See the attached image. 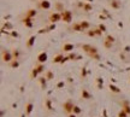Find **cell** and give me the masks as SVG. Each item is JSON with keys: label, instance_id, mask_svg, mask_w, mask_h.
<instances>
[{"label": "cell", "instance_id": "obj_12", "mask_svg": "<svg viewBox=\"0 0 130 117\" xmlns=\"http://www.w3.org/2000/svg\"><path fill=\"white\" fill-rule=\"evenodd\" d=\"M34 15H36V11H35V10H29L28 16H29V17H31V16H34Z\"/></svg>", "mask_w": 130, "mask_h": 117}, {"label": "cell", "instance_id": "obj_7", "mask_svg": "<svg viewBox=\"0 0 130 117\" xmlns=\"http://www.w3.org/2000/svg\"><path fill=\"white\" fill-rule=\"evenodd\" d=\"M122 109H123V110H124L128 115H130V106H129V104H128V103H124V106H123Z\"/></svg>", "mask_w": 130, "mask_h": 117}, {"label": "cell", "instance_id": "obj_6", "mask_svg": "<svg viewBox=\"0 0 130 117\" xmlns=\"http://www.w3.org/2000/svg\"><path fill=\"white\" fill-rule=\"evenodd\" d=\"M72 29L75 30V31H83L82 30V25H81V23H75L72 25Z\"/></svg>", "mask_w": 130, "mask_h": 117}, {"label": "cell", "instance_id": "obj_4", "mask_svg": "<svg viewBox=\"0 0 130 117\" xmlns=\"http://www.w3.org/2000/svg\"><path fill=\"white\" fill-rule=\"evenodd\" d=\"M49 6H51V4L48 1H46V0H42V1L39 3V7L40 9H49Z\"/></svg>", "mask_w": 130, "mask_h": 117}, {"label": "cell", "instance_id": "obj_8", "mask_svg": "<svg viewBox=\"0 0 130 117\" xmlns=\"http://www.w3.org/2000/svg\"><path fill=\"white\" fill-rule=\"evenodd\" d=\"M111 6H113V7H116V9H118L119 7V3H118V0H111Z\"/></svg>", "mask_w": 130, "mask_h": 117}, {"label": "cell", "instance_id": "obj_14", "mask_svg": "<svg viewBox=\"0 0 130 117\" xmlns=\"http://www.w3.org/2000/svg\"><path fill=\"white\" fill-rule=\"evenodd\" d=\"M84 7H86V10H88V11H89V10H90V9H91V7H90V6H89V5H86V6H84Z\"/></svg>", "mask_w": 130, "mask_h": 117}, {"label": "cell", "instance_id": "obj_1", "mask_svg": "<svg viewBox=\"0 0 130 117\" xmlns=\"http://www.w3.org/2000/svg\"><path fill=\"white\" fill-rule=\"evenodd\" d=\"M73 107H75V105H73L70 100H69V102H66V103H64V105H63L64 112H65V113H67V115H70L71 112H73Z\"/></svg>", "mask_w": 130, "mask_h": 117}, {"label": "cell", "instance_id": "obj_11", "mask_svg": "<svg viewBox=\"0 0 130 117\" xmlns=\"http://www.w3.org/2000/svg\"><path fill=\"white\" fill-rule=\"evenodd\" d=\"M31 109H33V104H31V103H29V104H28V106H27V115H29V113H30Z\"/></svg>", "mask_w": 130, "mask_h": 117}, {"label": "cell", "instance_id": "obj_3", "mask_svg": "<svg viewBox=\"0 0 130 117\" xmlns=\"http://www.w3.org/2000/svg\"><path fill=\"white\" fill-rule=\"evenodd\" d=\"M62 19V13H52L49 16V21L51 22H58Z\"/></svg>", "mask_w": 130, "mask_h": 117}, {"label": "cell", "instance_id": "obj_15", "mask_svg": "<svg viewBox=\"0 0 130 117\" xmlns=\"http://www.w3.org/2000/svg\"><path fill=\"white\" fill-rule=\"evenodd\" d=\"M69 117H76V115H75V113H73V115H72V113H70V115H69Z\"/></svg>", "mask_w": 130, "mask_h": 117}, {"label": "cell", "instance_id": "obj_9", "mask_svg": "<svg viewBox=\"0 0 130 117\" xmlns=\"http://www.w3.org/2000/svg\"><path fill=\"white\" fill-rule=\"evenodd\" d=\"M81 25H82V30H87L89 28V23L88 22H81Z\"/></svg>", "mask_w": 130, "mask_h": 117}, {"label": "cell", "instance_id": "obj_5", "mask_svg": "<svg viewBox=\"0 0 130 117\" xmlns=\"http://www.w3.org/2000/svg\"><path fill=\"white\" fill-rule=\"evenodd\" d=\"M3 58H4V61H6V62H9V61H11V59H13L12 58V56L10 54V52H5V51H3Z\"/></svg>", "mask_w": 130, "mask_h": 117}, {"label": "cell", "instance_id": "obj_10", "mask_svg": "<svg viewBox=\"0 0 130 117\" xmlns=\"http://www.w3.org/2000/svg\"><path fill=\"white\" fill-rule=\"evenodd\" d=\"M128 116H129V115H128V113H126V112H125L123 109H122L119 112H118V117H128Z\"/></svg>", "mask_w": 130, "mask_h": 117}, {"label": "cell", "instance_id": "obj_2", "mask_svg": "<svg viewBox=\"0 0 130 117\" xmlns=\"http://www.w3.org/2000/svg\"><path fill=\"white\" fill-rule=\"evenodd\" d=\"M71 17H72V15H71V12L70 11H64V12H62V19L64 22H71Z\"/></svg>", "mask_w": 130, "mask_h": 117}, {"label": "cell", "instance_id": "obj_13", "mask_svg": "<svg viewBox=\"0 0 130 117\" xmlns=\"http://www.w3.org/2000/svg\"><path fill=\"white\" fill-rule=\"evenodd\" d=\"M80 109H78V106H75V107H73V112H75V113H80Z\"/></svg>", "mask_w": 130, "mask_h": 117}]
</instances>
